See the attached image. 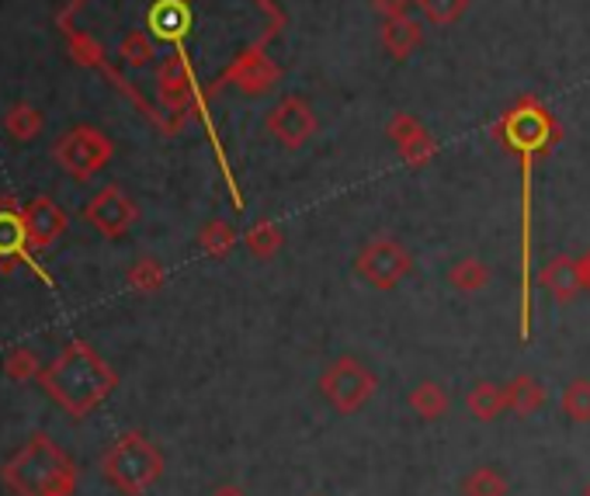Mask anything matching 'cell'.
I'll list each match as a JSON object with an SVG mask.
<instances>
[{"label":"cell","mask_w":590,"mask_h":496,"mask_svg":"<svg viewBox=\"0 0 590 496\" xmlns=\"http://www.w3.org/2000/svg\"><path fill=\"white\" fill-rule=\"evenodd\" d=\"M28 250L24 232V209H18L11 198H0V275H11Z\"/></svg>","instance_id":"11"},{"label":"cell","mask_w":590,"mask_h":496,"mask_svg":"<svg viewBox=\"0 0 590 496\" xmlns=\"http://www.w3.org/2000/svg\"><path fill=\"white\" fill-rule=\"evenodd\" d=\"M39 386L63 406V410L77 420L94 414L98 406L116 393L119 375L108 368V361L94 351L91 344L73 340L67 344L60 358L49 368H42Z\"/></svg>","instance_id":"1"},{"label":"cell","mask_w":590,"mask_h":496,"mask_svg":"<svg viewBox=\"0 0 590 496\" xmlns=\"http://www.w3.org/2000/svg\"><path fill=\"white\" fill-rule=\"evenodd\" d=\"M157 91H160V101L167 111H181L191 98V70H188V60L184 52H174L167 56L157 70Z\"/></svg>","instance_id":"13"},{"label":"cell","mask_w":590,"mask_h":496,"mask_svg":"<svg viewBox=\"0 0 590 496\" xmlns=\"http://www.w3.org/2000/svg\"><path fill=\"white\" fill-rule=\"evenodd\" d=\"M24 232H28V250L46 254L67 232V212L52 198L39 195L24 206Z\"/></svg>","instance_id":"10"},{"label":"cell","mask_w":590,"mask_h":496,"mask_svg":"<svg viewBox=\"0 0 590 496\" xmlns=\"http://www.w3.org/2000/svg\"><path fill=\"white\" fill-rule=\"evenodd\" d=\"M563 414L573 424H590V378H573L563 389Z\"/></svg>","instance_id":"29"},{"label":"cell","mask_w":590,"mask_h":496,"mask_svg":"<svg viewBox=\"0 0 590 496\" xmlns=\"http://www.w3.org/2000/svg\"><path fill=\"white\" fill-rule=\"evenodd\" d=\"M459 489H462V496H508L511 483L497 465H476V469H469L462 476Z\"/></svg>","instance_id":"21"},{"label":"cell","mask_w":590,"mask_h":496,"mask_svg":"<svg viewBox=\"0 0 590 496\" xmlns=\"http://www.w3.org/2000/svg\"><path fill=\"white\" fill-rule=\"evenodd\" d=\"M317 389L330 403V410H337L341 417H354L358 410H364V406L372 403V396L379 389V378L361 358L341 355V358L327 361V368L320 371Z\"/></svg>","instance_id":"4"},{"label":"cell","mask_w":590,"mask_h":496,"mask_svg":"<svg viewBox=\"0 0 590 496\" xmlns=\"http://www.w3.org/2000/svg\"><path fill=\"white\" fill-rule=\"evenodd\" d=\"M243 247L254 260H271V257H278V250L286 247V232L278 229V222H271V219H258L243 232Z\"/></svg>","instance_id":"20"},{"label":"cell","mask_w":590,"mask_h":496,"mask_svg":"<svg viewBox=\"0 0 590 496\" xmlns=\"http://www.w3.org/2000/svg\"><path fill=\"white\" fill-rule=\"evenodd\" d=\"M83 219H88L104 240H122L126 232L139 222V209L122 188L108 185L88 201V206H83Z\"/></svg>","instance_id":"8"},{"label":"cell","mask_w":590,"mask_h":496,"mask_svg":"<svg viewBox=\"0 0 590 496\" xmlns=\"http://www.w3.org/2000/svg\"><path fill=\"white\" fill-rule=\"evenodd\" d=\"M237 240H240L237 229H233L230 222H222V219H209V222L202 226V232H199V247H202V254L212 257V260H227V257L233 254Z\"/></svg>","instance_id":"23"},{"label":"cell","mask_w":590,"mask_h":496,"mask_svg":"<svg viewBox=\"0 0 590 496\" xmlns=\"http://www.w3.org/2000/svg\"><path fill=\"white\" fill-rule=\"evenodd\" d=\"M410 271H413L410 250L392 237H372L354 254V275L376 291H392L403 278H410Z\"/></svg>","instance_id":"5"},{"label":"cell","mask_w":590,"mask_h":496,"mask_svg":"<svg viewBox=\"0 0 590 496\" xmlns=\"http://www.w3.org/2000/svg\"><path fill=\"white\" fill-rule=\"evenodd\" d=\"M167 281V271L157 257H139L136 265L126 271V285L136 291V296H157Z\"/></svg>","instance_id":"24"},{"label":"cell","mask_w":590,"mask_h":496,"mask_svg":"<svg viewBox=\"0 0 590 496\" xmlns=\"http://www.w3.org/2000/svg\"><path fill=\"white\" fill-rule=\"evenodd\" d=\"M212 496H247V489H243V486H233V483H222V486L212 489Z\"/></svg>","instance_id":"32"},{"label":"cell","mask_w":590,"mask_h":496,"mask_svg":"<svg viewBox=\"0 0 590 496\" xmlns=\"http://www.w3.org/2000/svg\"><path fill=\"white\" fill-rule=\"evenodd\" d=\"M369 4L382 21H392V18H407L410 4H417V0H369Z\"/></svg>","instance_id":"30"},{"label":"cell","mask_w":590,"mask_h":496,"mask_svg":"<svg viewBox=\"0 0 590 496\" xmlns=\"http://www.w3.org/2000/svg\"><path fill=\"white\" fill-rule=\"evenodd\" d=\"M407 406L413 410V417L434 424V420H441L448 410H452V396H448V389L441 383H431V378H428V383H417L410 389Z\"/></svg>","instance_id":"17"},{"label":"cell","mask_w":590,"mask_h":496,"mask_svg":"<svg viewBox=\"0 0 590 496\" xmlns=\"http://www.w3.org/2000/svg\"><path fill=\"white\" fill-rule=\"evenodd\" d=\"M101 476L122 496H143L163 476V452L143 430H126L101 455Z\"/></svg>","instance_id":"3"},{"label":"cell","mask_w":590,"mask_h":496,"mask_svg":"<svg viewBox=\"0 0 590 496\" xmlns=\"http://www.w3.org/2000/svg\"><path fill=\"white\" fill-rule=\"evenodd\" d=\"M503 399H508V410L521 420L542 414L549 406V389L539 383L536 375H514L508 386H503Z\"/></svg>","instance_id":"15"},{"label":"cell","mask_w":590,"mask_h":496,"mask_svg":"<svg viewBox=\"0 0 590 496\" xmlns=\"http://www.w3.org/2000/svg\"><path fill=\"white\" fill-rule=\"evenodd\" d=\"M56 163H60L73 181H91L98 170L108 167V160L116 157V142H111L101 129L77 126L67 136H60L52 150Z\"/></svg>","instance_id":"6"},{"label":"cell","mask_w":590,"mask_h":496,"mask_svg":"<svg viewBox=\"0 0 590 496\" xmlns=\"http://www.w3.org/2000/svg\"><path fill=\"white\" fill-rule=\"evenodd\" d=\"M0 479L11 496H73L77 462L52 437L36 434L4 462Z\"/></svg>","instance_id":"2"},{"label":"cell","mask_w":590,"mask_h":496,"mask_svg":"<svg viewBox=\"0 0 590 496\" xmlns=\"http://www.w3.org/2000/svg\"><path fill=\"white\" fill-rule=\"evenodd\" d=\"M417 8L424 11V18L438 28L459 24L469 11V0H417Z\"/></svg>","instance_id":"28"},{"label":"cell","mask_w":590,"mask_h":496,"mask_svg":"<svg viewBox=\"0 0 590 496\" xmlns=\"http://www.w3.org/2000/svg\"><path fill=\"white\" fill-rule=\"evenodd\" d=\"M230 80L240 87L243 95H250V98H261V95H268L271 87H274V80H278V70L264 60L261 52H243L240 60L233 63V70H230Z\"/></svg>","instance_id":"14"},{"label":"cell","mask_w":590,"mask_h":496,"mask_svg":"<svg viewBox=\"0 0 590 496\" xmlns=\"http://www.w3.org/2000/svg\"><path fill=\"white\" fill-rule=\"evenodd\" d=\"M178 4H191V0H178Z\"/></svg>","instance_id":"34"},{"label":"cell","mask_w":590,"mask_h":496,"mask_svg":"<svg viewBox=\"0 0 590 496\" xmlns=\"http://www.w3.org/2000/svg\"><path fill=\"white\" fill-rule=\"evenodd\" d=\"M444 278H448V285H452L456 291H462V296H472V291H483L493 275H490V268H487V260L466 254V257L456 260L452 268H448Z\"/></svg>","instance_id":"19"},{"label":"cell","mask_w":590,"mask_h":496,"mask_svg":"<svg viewBox=\"0 0 590 496\" xmlns=\"http://www.w3.org/2000/svg\"><path fill=\"white\" fill-rule=\"evenodd\" d=\"M466 410L469 417L483 420V424H493L503 410H508V399H503V386L497 383H472L469 393H466Z\"/></svg>","instance_id":"18"},{"label":"cell","mask_w":590,"mask_h":496,"mask_svg":"<svg viewBox=\"0 0 590 496\" xmlns=\"http://www.w3.org/2000/svg\"><path fill=\"white\" fill-rule=\"evenodd\" d=\"M583 496H590V483H587V486H583Z\"/></svg>","instance_id":"33"},{"label":"cell","mask_w":590,"mask_h":496,"mask_svg":"<svg viewBox=\"0 0 590 496\" xmlns=\"http://www.w3.org/2000/svg\"><path fill=\"white\" fill-rule=\"evenodd\" d=\"M264 129L282 150H302V146L317 136L320 122H317L313 105L299 95H289L271 105V111L264 115Z\"/></svg>","instance_id":"7"},{"label":"cell","mask_w":590,"mask_h":496,"mask_svg":"<svg viewBox=\"0 0 590 496\" xmlns=\"http://www.w3.org/2000/svg\"><path fill=\"white\" fill-rule=\"evenodd\" d=\"M46 119H42V111L36 105H24L18 101L8 115H4V132L14 139V142H32L39 132H42Z\"/></svg>","instance_id":"22"},{"label":"cell","mask_w":590,"mask_h":496,"mask_svg":"<svg viewBox=\"0 0 590 496\" xmlns=\"http://www.w3.org/2000/svg\"><path fill=\"white\" fill-rule=\"evenodd\" d=\"M386 136H389L392 146H397V153H400V160L407 167H428L434 160V153H438L434 136L424 126H420L410 111H397V115H392L389 126H386Z\"/></svg>","instance_id":"9"},{"label":"cell","mask_w":590,"mask_h":496,"mask_svg":"<svg viewBox=\"0 0 590 496\" xmlns=\"http://www.w3.org/2000/svg\"><path fill=\"white\" fill-rule=\"evenodd\" d=\"M539 285L549 291L556 302H573L580 291H583V281H580V260L570 257V254H556L549 257L546 265L539 268Z\"/></svg>","instance_id":"12"},{"label":"cell","mask_w":590,"mask_h":496,"mask_svg":"<svg viewBox=\"0 0 590 496\" xmlns=\"http://www.w3.org/2000/svg\"><path fill=\"white\" fill-rule=\"evenodd\" d=\"M580 260V281H583V291L590 296V250L583 254V257H577Z\"/></svg>","instance_id":"31"},{"label":"cell","mask_w":590,"mask_h":496,"mask_svg":"<svg viewBox=\"0 0 590 496\" xmlns=\"http://www.w3.org/2000/svg\"><path fill=\"white\" fill-rule=\"evenodd\" d=\"M157 36L163 39H181L188 32V4H178V0H160L150 14Z\"/></svg>","instance_id":"25"},{"label":"cell","mask_w":590,"mask_h":496,"mask_svg":"<svg viewBox=\"0 0 590 496\" xmlns=\"http://www.w3.org/2000/svg\"><path fill=\"white\" fill-rule=\"evenodd\" d=\"M119 56H122V63H126V67L143 70V67L153 63L157 46H153V39L143 32V28H132V32H129V36L122 39V46H119Z\"/></svg>","instance_id":"26"},{"label":"cell","mask_w":590,"mask_h":496,"mask_svg":"<svg viewBox=\"0 0 590 496\" xmlns=\"http://www.w3.org/2000/svg\"><path fill=\"white\" fill-rule=\"evenodd\" d=\"M4 375L11 383H32V378L42 375V358L32 351V347H14V351L4 358Z\"/></svg>","instance_id":"27"},{"label":"cell","mask_w":590,"mask_h":496,"mask_svg":"<svg viewBox=\"0 0 590 496\" xmlns=\"http://www.w3.org/2000/svg\"><path fill=\"white\" fill-rule=\"evenodd\" d=\"M379 42L386 49V56L392 60H410V56L424 46V28H420L417 18H392V21H382V32H379Z\"/></svg>","instance_id":"16"}]
</instances>
